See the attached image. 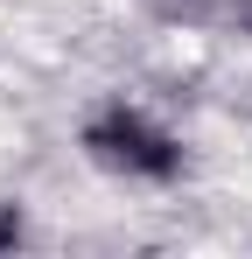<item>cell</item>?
<instances>
[{"mask_svg":"<svg viewBox=\"0 0 252 259\" xmlns=\"http://www.w3.org/2000/svg\"><path fill=\"white\" fill-rule=\"evenodd\" d=\"M77 140H84V161L105 168V175H119V182H147V189H161V182L182 175V140H175L154 112L126 105V98L98 105V112L84 119Z\"/></svg>","mask_w":252,"mask_h":259,"instance_id":"obj_1","label":"cell"},{"mask_svg":"<svg viewBox=\"0 0 252 259\" xmlns=\"http://www.w3.org/2000/svg\"><path fill=\"white\" fill-rule=\"evenodd\" d=\"M28 238V217H21V203H0V252H14Z\"/></svg>","mask_w":252,"mask_h":259,"instance_id":"obj_2","label":"cell"}]
</instances>
